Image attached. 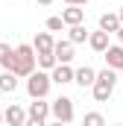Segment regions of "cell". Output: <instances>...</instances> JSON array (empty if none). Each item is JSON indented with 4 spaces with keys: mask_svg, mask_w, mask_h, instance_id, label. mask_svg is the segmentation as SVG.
Returning a JSON list of instances; mask_svg holds the SVG:
<instances>
[{
    "mask_svg": "<svg viewBox=\"0 0 123 126\" xmlns=\"http://www.w3.org/2000/svg\"><path fill=\"white\" fill-rule=\"evenodd\" d=\"M35 62H38V53L32 44H18L15 47V73L18 76H30L35 70Z\"/></svg>",
    "mask_w": 123,
    "mask_h": 126,
    "instance_id": "1",
    "label": "cell"
},
{
    "mask_svg": "<svg viewBox=\"0 0 123 126\" xmlns=\"http://www.w3.org/2000/svg\"><path fill=\"white\" fill-rule=\"evenodd\" d=\"M114 82H117V76H114V67H106V70H100V73H97V82L91 85L94 100H97V103H106V100L111 97V91H114Z\"/></svg>",
    "mask_w": 123,
    "mask_h": 126,
    "instance_id": "2",
    "label": "cell"
},
{
    "mask_svg": "<svg viewBox=\"0 0 123 126\" xmlns=\"http://www.w3.org/2000/svg\"><path fill=\"white\" fill-rule=\"evenodd\" d=\"M50 85H53V76L44 73V70H32L27 76V94L35 100V97H47L50 94Z\"/></svg>",
    "mask_w": 123,
    "mask_h": 126,
    "instance_id": "3",
    "label": "cell"
},
{
    "mask_svg": "<svg viewBox=\"0 0 123 126\" xmlns=\"http://www.w3.org/2000/svg\"><path fill=\"white\" fill-rule=\"evenodd\" d=\"M27 123L30 126H44L47 123V117L53 114L50 111V103H44V97H35V103H30V109H27Z\"/></svg>",
    "mask_w": 123,
    "mask_h": 126,
    "instance_id": "4",
    "label": "cell"
},
{
    "mask_svg": "<svg viewBox=\"0 0 123 126\" xmlns=\"http://www.w3.org/2000/svg\"><path fill=\"white\" fill-rule=\"evenodd\" d=\"M50 111H53V117H56L59 123H73V117H76V111H73V100H70V97L53 100V103H50Z\"/></svg>",
    "mask_w": 123,
    "mask_h": 126,
    "instance_id": "5",
    "label": "cell"
},
{
    "mask_svg": "<svg viewBox=\"0 0 123 126\" xmlns=\"http://www.w3.org/2000/svg\"><path fill=\"white\" fill-rule=\"evenodd\" d=\"M50 76H53V82H56V85H67V82H73V79H76V70L70 67V62H59L56 67H53V73H50Z\"/></svg>",
    "mask_w": 123,
    "mask_h": 126,
    "instance_id": "6",
    "label": "cell"
},
{
    "mask_svg": "<svg viewBox=\"0 0 123 126\" xmlns=\"http://www.w3.org/2000/svg\"><path fill=\"white\" fill-rule=\"evenodd\" d=\"M103 59H106V64H108V67L123 70V44H117V47H111V44H108V50L103 53Z\"/></svg>",
    "mask_w": 123,
    "mask_h": 126,
    "instance_id": "7",
    "label": "cell"
},
{
    "mask_svg": "<svg viewBox=\"0 0 123 126\" xmlns=\"http://www.w3.org/2000/svg\"><path fill=\"white\" fill-rule=\"evenodd\" d=\"M3 114H6V123H9V126H24V123H27V117H30V114H27L18 103H12Z\"/></svg>",
    "mask_w": 123,
    "mask_h": 126,
    "instance_id": "8",
    "label": "cell"
},
{
    "mask_svg": "<svg viewBox=\"0 0 123 126\" xmlns=\"http://www.w3.org/2000/svg\"><path fill=\"white\" fill-rule=\"evenodd\" d=\"M108 35H111V32H106V30L91 32L88 44H91V50H94V53H106V50H108Z\"/></svg>",
    "mask_w": 123,
    "mask_h": 126,
    "instance_id": "9",
    "label": "cell"
},
{
    "mask_svg": "<svg viewBox=\"0 0 123 126\" xmlns=\"http://www.w3.org/2000/svg\"><path fill=\"white\" fill-rule=\"evenodd\" d=\"M62 18H64V24H67V27L82 24V21H85V9H79L76 3H67V9L62 12Z\"/></svg>",
    "mask_w": 123,
    "mask_h": 126,
    "instance_id": "10",
    "label": "cell"
},
{
    "mask_svg": "<svg viewBox=\"0 0 123 126\" xmlns=\"http://www.w3.org/2000/svg\"><path fill=\"white\" fill-rule=\"evenodd\" d=\"M73 82H76L79 88H91L94 82H97V70H94V67H88V64H85V67H79Z\"/></svg>",
    "mask_w": 123,
    "mask_h": 126,
    "instance_id": "11",
    "label": "cell"
},
{
    "mask_svg": "<svg viewBox=\"0 0 123 126\" xmlns=\"http://www.w3.org/2000/svg\"><path fill=\"white\" fill-rule=\"evenodd\" d=\"M120 12L114 15V12H106V15H100V30H106V32H117L120 30Z\"/></svg>",
    "mask_w": 123,
    "mask_h": 126,
    "instance_id": "12",
    "label": "cell"
},
{
    "mask_svg": "<svg viewBox=\"0 0 123 126\" xmlns=\"http://www.w3.org/2000/svg\"><path fill=\"white\" fill-rule=\"evenodd\" d=\"M53 53H56L59 62H73V41H70V38H67V41H56Z\"/></svg>",
    "mask_w": 123,
    "mask_h": 126,
    "instance_id": "13",
    "label": "cell"
},
{
    "mask_svg": "<svg viewBox=\"0 0 123 126\" xmlns=\"http://www.w3.org/2000/svg\"><path fill=\"white\" fill-rule=\"evenodd\" d=\"M32 47H35V53H47V50H53V47H56V41H53V35H50V32H38V35H35V41H32Z\"/></svg>",
    "mask_w": 123,
    "mask_h": 126,
    "instance_id": "14",
    "label": "cell"
},
{
    "mask_svg": "<svg viewBox=\"0 0 123 126\" xmlns=\"http://www.w3.org/2000/svg\"><path fill=\"white\" fill-rule=\"evenodd\" d=\"M18 73L15 70H6V73H0V88H3V94H12L15 88H18Z\"/></svg>",
    "mask_w": 123,
    "mask_h": 126,
    "instance_id": "15",
    "label": "cell"
},
{
    "mask_svg": "<svg viewBox=\"0 0 123 126\" xmlns=\"http://www.w3.org/2000/svg\"><path fill=\"white\" fill-rule=\"evenodd\" d=\"M67 38H70L73 44H82V41H88V38H91V32L85 30L82 24H73V27H70V35H67Z\"/></svg>",
    "mask_w": 123,
    "mask_h": 126,
    "instance_id": "16",
    "label": "cell"
},
{
    "mask_svg": "<svg viewBox=\"0 0 123 126\" xmlns=\"http://www.w3.org/2000/svg\"><path fill=\"white\" fill-rule=\"evenodd\" d=\"M38 64H41L44 70H53V67L59 64V59H56V53H53V50H47V53H38Z\"/></svg>",
    "mask_w": 123,
    "mask_h": 126,
    "instance_id": "17",
    "label": "cell"
},
{
    "mask_svg": "<svg viewBox=\"0 0 123 126\" xmlns=\"http://www.w3.org/2000/svg\"><path fill=\"white\" fill-rule=\"evenodd\" d=\"M67 24H64V18L62 15H53V18H47V30L50 32H59V30H64Z\"/></svg>",
    "mask_w": 123,
    "mask_h": 126,
    "instance_id": "18",
    "label": "cell"
},
{
    "mask_svg": "<svg viewBox=\"0 0 123 126\" xmlns=\"http://www.w3.org/2000/svg\"><path fill=\"white\" fill-rule=\"evenodd\" d=\"M103 123H106V117L100 111H88L85 114V126H103Z\"/></svg>",
    "mask_w": 123,
    "mask_h": 126,
    "instance_id": "19",
    "label": "cell"
},
{
    "mask_svg": "<svg viewBox=\"0 0 123 126\" xmlns=\"http://www.w3.org/2000/svg\"><path fill=\"white\" fill-rule=\"evenodd\" d=\"M64 3H76V6H85L88 0H64Z\"/></svg>",
    "mask_w": 123,
    "mask_h": 126,
    "instance_id": "20",
    "label": "cell"
},
{
    "mask_svg": "<svg viewBox=\"0 0 123 126\" xmlns=\"http://www.w3.org/2000/svg\"><path fill=\"white\" fill-rule=\"evenodd\" d=\"M114 35H117V38H120V44H123V24H120V30L114 32Z\"/></svg>",
    "mask_w": 123,
    "mask_h": 126,
    "instance_id": "21",
    "label": "cell"
},
{
    "mask_svg": "<svg viewBox=\"0 0 123 126\" xmlns=\"http://www.w3.org/2000/svg\"><path fill=\"white\" fill-rule=\"evenodd\" d=\"M35 3H38V6H50L53 0H35Z\"/></svg>",
    "mask_w": 123,
    "mask_h": 126,
    "instance_id": "22",
    "label": "cell"
},
{
    "mask_svg": "<svg viewBox=\"0 0 123 126\" xmlns=\"http://www.w3.org/2000/svg\"><path fill=\"white\" fill-rule=\"evenodd\" d=\"M3 120H6V114H0V123H3Z\"/></svg>",
    "mask_w": 123,
    "mask_h": 126,
    "instance_id": "23",
    "label": "cell"
},
{
    "mask_svg": "<svg viewBox=\"0 0 123 126\" xmlns=\"http://www.w3.org/2000/svg\"><path fill=\"white\" fill-rule=\"evenodd\" d=\"M120 21H123V6H120Z\"/></svg>",
    "mask_w": 123,
    "mask_h": 126,
    "instance_id": "24",
    "label": "cell"
},
{
    "mask_svg": "<svg viewBox=\"0 0 123 126\" xmlns=\"http://www.w3.org/2000/svg\"><path fill=\"white\" fill-rule=\"evenodd\" d=\"M0 97H3V88H0Z\"/></svg>",
    "mask_w": 123,
    "mask_h": 126,
    "instance_id": "25",
    "label": "cell"
}]
</instances>
